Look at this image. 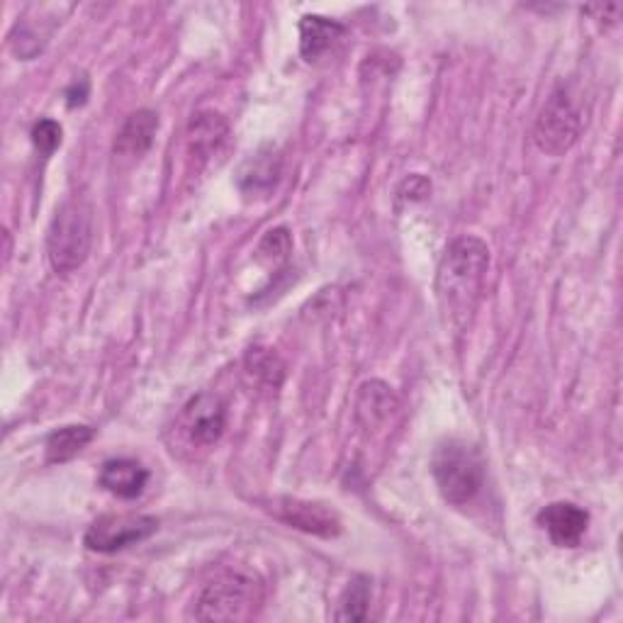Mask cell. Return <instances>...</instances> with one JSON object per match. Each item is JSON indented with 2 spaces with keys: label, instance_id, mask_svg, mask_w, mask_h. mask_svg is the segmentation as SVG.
<instances>
[{
  "label": "cell",
  "instance_id": "3",
  "mask_svg": "<svg viewBox=\"0 0 623 623\" xmlns=\"http://www.w3.org/2000/svg\"><path fill=\"white\" fill-rule=\"evenodd\" d=\"M93 246V207L84 197H69L57 207L47 232V254L51 269L61 275L78 271Z\"/></svg>",
  "mask_w": 623,
  "mask_h": 623
},
{
  "label": "cell",
  "instance_id": "8",
  "mask_svg": "<svg viewBox=\"0 0 623 623\" xmlns=\"http://www.w3.org/2000/svg\"><path fill=\"white\" fill-rule=\"evenodd\" d=\"M275 514H278V519H283L285 524L300 528V532H304V534H314L322 538H337L341 534L339 514L324 505H317V502L283 497V499H278Z\"/></svg>",
  "mask_w": 623,
  "mask_h": 623
},
{
  "label": "cell",
  "instance_id": "12",
  "mask_svg": "<svg viewBox=\"0 0 623 623\" xmlns=\"http://www.w3.org/2000/svg\"><path fill=\"white\" fill-rule=\"evenodd\" d=\"M281 178V156L271 149L254 154L239 171V188L249 197H266Z\"/></svg>",
  "mask_w": 623,
  "mask_h": 623
},
{
  "label": "cell",
  "instance_id": "6",
  "mask_svg": "<svg viewBox=\"0 0 623 623\" xmlns=\"http://www.w3.org/2000/svg\"><path fill=\"white\" fill-rule=\"evenodd\" d=\"M158 522L144 514H108L93 522L86 532V548L96 553H117L156 534Z\"/></svg>",
  "mask_w": 623,
  "mask_h": 623
},
{
  "label": "cell",
  "instance_id": "1",
  "mask_svg": "<svg viewBox=\"0 0 623 623\" xmlns=\"http://www.w3.org/2000/svg\"><path fill=\"white\" fill-rule=\"evenodd\" d=\"M489 271V249L477 236H458L448 244L436 278L441 310L448 324L466 329L485 295Z\"/></svg>",
  "mask_w": 623,
  "mask_h": 623
},
{
  "label": "cell",
  "instance_id": "2",
  "mask_svg": "<svg viewBox=\"0 0 623 623\" xmlns=\"http://www.w3.org/2000/svg\"><path fill=\"white\" fill-rule=\"evenodd\" d=\"M263 604V582L242 570H227L210 580L195 602L201 621H249Z\"/></svg>",
  "mask_w": 623,
  "mask_h": 623
},
{
  "label": "cell",
  "instance_id": "9",
  "mask_svg": "<svg viewBox=\"0 0 623 623\" xmlns=\"http://www.w3.org/2000/svg\"><path fill=\"white\" fill-rule=\"evenodd\" d=\"M538 524L546 528L555 546L575 548L587 532L590 514L570 502H553L538 514Z\"/></svg>",
  "mask_w": 623,
  "mask_h": 623
},
{
  "label": "cell",
  "instance_id": "17",
  "mask_svg": "<svg viewBox=\"0 0 623 623\" xmlns=\"http://www.w3.org/2000/svg\"><path fill=\"white\" fill-rule=\"evenodd\" d=\"M244 366L249 370V376H254L259 382H263V386L269 388H281V382L285 378V361L273 349L266 347L249 349Z\"/></svg>",
  "mask_w": 623,
  "mask_h": 623
},
{
  "label": "cell",
  "instance_id": "15",
  "mask_svg": "<svg viewBox=\"0 0 623 623\" xmlns=\"http://www.w3.org/2000/svg\"><path fill=\"white\" fill-rule=\"evenodd\" d=\"M227 123L217 113H197L188 125V147L193 156L207 158L227 139Z\"/></svg>",
  "mask_w": 623,
  "mask_h": 623
},
{
  "label": "cell",
  "instance_id": "5",
  "mask_svg": "<svg viewBox=\"0 0 623 623\" xmlns=\"http://www.w3.org/2000/svg\"><path fill=\"white\" fill-rule=\"evenodd\" d=\"M582 125H585V117H582V108L573 93L565 86L555 88L536 119V147L548 156H563L580 139Z\"/></svg>",
  "mask_w": 623,
  "mask_h": 623
},
{
  "label": "cell",
  "instance_id": "18",
  "mask_svg": "<svg viewBox=\"0 0 623 623\" xmlns=\"http://www.w3.org/2000/svg\"><path fill=\"white\" fill-rule=\"evenodd\" d=\"M368 604H370V585L366 577H358L351 582L349 590L343 592L337 619L339 621H366Z\"/></svg>",
  "mask_w": 623,
  "mask_h": 623
},
{
  "label": "cell",
  "instance_id": "13",
  "mask_svg": "<svg viewBox=\"0 0 623 623\" xmlns=\"http://www.w3.org/2000/svg\"><path fill=\"white\" fill-rule=\"evenodd\" d=\"M343 25L324 16H304L300 20V55L304 61H317L343 37Z\"/></svg>",
  "mask_w": 623,
  "mask_h": 623
},
{
  "label": "cell",
  "instance_id": "16",
  "mask_svg": "<svg viewBox=\"0 0 623 623\" xmlns=\"http://www.w3.org/2000/svg\"><path fill=\"white\" fill-rule=\"evenodd\" d=\"M93 441L90 427H64L55 431L47 439V460L49 463H66L76 458L81 450Z\"/></svg>",
  "mask_w": 623,
  "mask_h": 623
},
{
  "label": "cell",
  "instance_id": "4",
  "mask_svg": "<svg viewBox=\"0 0 623 623\" xmlns=\"http://www.w3.org/2000/svg\"><path fill=\"white\" fill-rule=\"evenodd\" d=\"M431 475L448 505L463 507L480 493L485 480V466L480 454H477L470 444L448 439L434 450Z\"/></svg>",
  "mask_w": 623,
  "mask_h": 623
},
{
  "label": "cell",
  "instance_id": "19",
  "mask_svg": "<svg viewBox=\"0 0 623 623\" xmlns=\"http://www.w3.org/2000/svg\"><path fill=\"white\" fill-rule=\"evenodd\" d=\"M32 142L39 152L51 154L61 144V125L55 119H39L32 129Z\"/></svg>",
  "mask_w": 623,
  "mask_h": 623
},
{
  "label": "cell",
  "instance_id": "20",
  "mask_svg": "<svg viewBox=\"0 0 623 623\" xmlns=\"http://www.w3.org/2000/svg\"><path fill=\"white\" fill-rule=\"evenodd\" d=\"M259 254L261 256H269L281 261L290 254V236L285 230H273L266 236H263V242L259 244Z\"/></svg>",
  "mask_w": 623,
  "mask_h": 623
},
{
  "label": "cell",
  "instance_id": "10",
  "mask_svg": "<svg viewBox=\"0 0 623 623\" xmlns=\"http://www.w3.org/2000/svg\"><path fill=\"white\" fill-rule=\"evenodd\" d=\"M397 409V397L390 386L382 380H370L358 390L356 400V419L366 431L380 429Z\"/></svg>",
  "mask_w": 623,
  "mask_h": 623
},
{
  "label": "cell",
  "instance_id": "21",
  "mask_svg": "<svg viewBox=\"0 0 623 623\" xmlns=\"http://www.w3.org/2000/svg\"><path fill=\"white\" fill-rule=\"evenodd\" d=\"M66 96H69V105L71 108H76V105H81L84 100H86V96H88V84L78 90V84H74L71 88H69V93H66Z\"/></svg>",
  "mask_w": 623,
  "mask_h": 623
},
{
  "label": "cell",
  "instance_id": "11",
  "mask_svg": "<svg viewBox=\"0 0 623 623\" xmlns=\"http://www.w3.org/2000/svg\"><path fill=\"white\" fill-rule=\"evenodd\" d=\"M149 483V473L142 463L132 458L108 460L100 470V485L119 499H135Z\"/></svg>",
  "mask_w": 623,
  "mask_h": 623
},
{
  "label": "cell",
  "instance_id": "7",
  "mask_svg": "<svg viewBox=\"0 0 623 623\" xmlns=\"http://www.w3.org/2000/svg\"><path fill=\"white\" fill-rule=\"evenodd\" d=\"M181 429L195 446H212L222 439L227 429V407L217 395L201 392L183 407Z\"/></svg>",
  "mask_w": 623,
  "mask_h": 623
},
{
  "label": "cell",
  "instance_id": "14",
  "mask_svg": "<svg viewBox=\"0 0 623 623\" xmlns=\"http://www.w3.org/2000/svg\"><path fill=\"white\" fill-rule=\"evenodd\" d=\"M158 129V117L152 110H139L127 117L123 129L115 137V154L139 158L152 149Z\"/></svg>",
  "mask_w": 623,
  "mask_h": 623
}]
</instances>
